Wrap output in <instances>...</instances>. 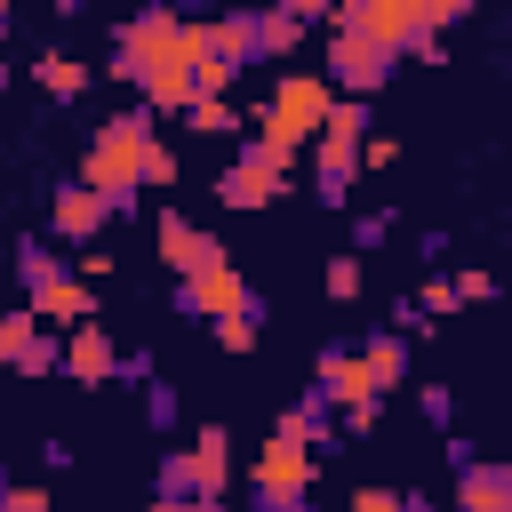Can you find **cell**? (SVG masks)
I'll list each match as a JSON object with an SVG mask.
<instances>
[{
    "instance_id": "obj_1",
    "label": "cell",
    "mask_w": 512,
    "mask_h": 512,
    "mask_svg": "<svg viewBox=\"0 0 512 512\" xmlns=\"http://www.w3.org/2000/svg\"><path fill=\"white\" fill-rule=\"evenodd\" d=\"M112 80L136 88L144 112H184L200 88H192V48H184V16L176 8H136L112 24Z\"/></svg>"
},
{
    "instance_id": "obj_2",
    "label": "cell",
    "mask_w": 512,
    "mask_h": 512,
    "mask_svg": "<svg viewBox=\"0 0 512 512\" xmlns=\"http://www.w3.org/2000/svg\"><path fill=\"white\" fill-rule=\"evenodd\" d=\"M464 16H472L464 0H344V8H328V32L368 40L400 64V56H440V32Z\"/></svg>"
},
{
    "instance_id": "obj_3",
    "label": "cell",
    "mask_w": 512,
    "mask_h": 512,
    "mask_svg": "<svg viewBox=\"0 0 512 512\" xmlns=\"http://www.w3.org/2000/svg\"><path fill=\"white\" fill-rule=\"evenodd\" d=\"M160 128H152V112L144 104H128V112H112V120H96L88 128V152H80V184L112 208V216H136V168H144V144H152Z\"/></svg>"
},
{
    "instance_id": "obj_4",
    "label": "cell",
    "mask_w": 512,
    "mask_h": 512,
    "mask_svg": "<svg viewBox=\"0 0 512 512\" xmlns=\"http://www.w3.org/2000/svg\"><path fill=\"white\" fill-rule=\"evenodd\" d=\"M328 104H336V96H328L320 72H280L272 96H264V112L248 120V136H264V144H280V152H304V144L320 136Z\"/></svg>"
},
{
    "instance_id": "obj_5",
    "label": "cell",
    "mask_w": 512,
    "mask_h": 512,
    "mask_svg": "<svg viewBox=\"0 0 512 512\" xmlns=\"http://www.w3.org/2000/svg\"><path fill=\"white\" fill-rule=\"evenodd\" d=\"M312 480H320V464H312L288 432H272V440L256 448V464H248V512H288L296 496H312Z\"/></svg>"
},
{
    "instance_id": "obj_6",
    "label": "cell",
    "mask_w": 512,
    "mask_h": 512,
    "mask_svg": "<svg viewBox=\"0 0 512 512\" xmlns=\"http://www.w3.org/2000/svg\"><path fill=\"white\" fill-rule=\"evenodd\" d=\"M288 168H296V152H280V144H264V136H240V160L216 176V200L224 208H264V200H280V184H288Z\"/></svg>"
},
{
    "instance_id": "obj_7",
    "label": "cell",
    "mask_w": 512,
    "mask_h": 512,
    "mask_svg": "<svg viewBox=\"0 0 512 512\" xmlns=\"http://www.w3.org/2000/svg\"><path fill=\"white\" fill-rule=\"evenodd\" d=\"M320 80H328V96H352V104H368V96L392 80V56H384V48H368V40H344V32H328V64H320Z\"/></svg>"
},
{
    "instance_id": "obj_8",
    "label": "cell",
    "mask_w": 512,
    "mask_h": 512,
    "mask_svg": "<svg viewBox=\"0 0 512 512\" xmlns=\"http://www.w3.org/2000/svg\"><path fill=\"white\" fill-rule=\"evenodd\" d=\"M240 304H248V280H240L232 256L208 264L200 280H176V288H168V312H176V320H232Z\"/></svg>"
},
{
    "instance_id": "obj_9",
    "label": "cell",
    "mask_w": 512,
    "mask_h": 512,
    "mask_svg": "<svg viewBox=\"0 0 512 512\" xmlns=\"http://www.w3.org/2000/svg\"><path fill=\"white\" fill-rule=\"evenodd\" d=\"M152 240H160V264H168L176 280H200L208 264H224V240L200 232L184 208H160V216H152Z\"/></svg>"
},
{
    "instance_id": "obj_10",
    "label": "cell",
    "mask_w": 512,
    "mask_h": 512,
    "mask_svg": "<svg viewBox=\"0 0 512 512\" xmlns=\"http://www.w3.org/2000/svg\"><path fill=\"white\" fill-rule=\"evenodd\" d=\"M104 224H112V208H104V200H96L80 176H72V184H56V200H48V232H56V240L96 248V232H104Z\"/></svg>"
},
{
    "instance_id": "obj_11",
    "label": "cell",
    "mask_w": 512,
    "mask_h": 512,
    "mask_svg": "<svg viewBox=\"0 0 512 512\" xmlns=\"http://www.w3.org/2000/svg\"><path fill=\"white\" fill-rule=\"evenodd\" d=\"M112 360H120V344H112L104 320H80V328L64 336V352H56V368H64L72 384H112Z\"/></svg>"
},
{
    "instance_id": "obj_12",
    "label": "cell",
    "mask_w": 512,
    "mask_h": 512,
    "mask_svg": "<svg viewBox=\"0 0 512 512\" xmlns=\"http://www.w3.org/2000/svg\"><path fill=\"white\" fill-rule=\"evenodd\" d=\"M352 184H360V144L312 136V200H320V208H344Z\"/></svg>"
},
{
    "instance_id": "obj_13",
    "label": "cell",
    "mask_w": 512,
    "mask_h": 512,
    "mask_svg": "<svg viewBox=\"0 0 512 512\" xmlns=\"http://www.w3.org/2000/svg\"><path fill=\"white\" fill-rule=\"evenodd\" d=\"M312 392H320L328 408L376 400V392H368V376H360V352H352V344H320V360H312Z\"/></svg>"
},
{
    "instance_id": "obj_14",
    "label": "cell",
    "mask_w": 512,
    "mask_h": 512,
    "mask_svg": "<svg viewBox=\"0 0 512 512\" xmlns=\"http://www.w3.org/2000/svg\"><path fill=\"white\" fill-rule=\"evenodd\" d=\"M184 456H192V496L224 504V488H232V432H224V424H200Z\"/></svg>"
},
{
    "instance_id": "obj_15",
    "label": "cell",
    "mask_w": 512,
    "mask_h": 512,
    "mask_svg": "<svg viewBox=\"0 0 512 512\" xmlns=\"http://www.w3.org/2000/svg\"><path fill=\"white\" fill-rule=\"evenodd\" d=\"M456 512H512V464L472 456V464L456 472Z\"/></svg>"
},
{
    "instance_id": "obj_16",
    "label": "cell",
    "mask_w": 512,
    "mask_h": 512,
    "mask_svg": "<svg viewBox=\"0 0 512 512\" xmlns=\"http://www.w3.org/2000/svg\"><path fill=\"white\" fill-rule=\"evenodd\" d=\"M352 352H360V376H368V392H376V400H384L392 384H408V336L376 328V336H360Z\"/></svg>"
},
{
    "instance_id": "obj_17",
    "label": "cell",
    "mask_w": 512,
    "mask_h": 512,
    "mask_svg": "<svg viewBox=\"0 0 512 512\" xmlns=\"http://www.w3.org/2000/svg\"><path fill=\"white\" fill-rule=\"evenodd\" d=\"M32 80H40L56 104H72V96L88 88V64H80V56H64V48H40V56H32Z\"/></svg>"
},
{
    "instance_id": "obj_18",
    "label": "cell",
    "mask_w": 512,
    "mask_h": 512,
    "mask_svg": "<svg viewBox=\"0 0 512 512\" xmlns=\"http://www.w3.org/2000/svg\"><path fill=\"white\" fill-rule=\"evenodd\" d=\"M264 320H272V304H264V296L248 288V304H240L232 320H216V344H224V352H256V336H264Z\"/></svg>"
},
{
    "instance_id": "obj_19",
    "label": "cell",
    "mask_w": 512,
    "mask_h": 512,
    "mask_svg": "<svg viewBox=\"0 0 512 512\" xmlns=\"http://www.w3.org/2000/svg\"><path fill=\"white\" fill-rule=\"evenodd\" d=\"M184 128H192V136H232V128H248V120L232 112V96H192V104H184Z\"/></svg>"
},
{
    "instance_id": "obj_20",
    "label": "cell",
    "mask_w": 512,
    "mask_h": 512,
    "mask_svg": "<svg viewBox=\"0 0 512 512\" xmlns=\"http://www.w3.org/2000/svg\"><path fill=\"white\" fill-rule=\"evenodd\" d=\"M192 496V456L184 448H168L160 456V472H152V504H184Z\"/></svg>"
},
{
    "instance_id": "obj_21",
    "label": "cell",
    "mask_w": 512,
    "mask_h": 512,
    "mask_svg": "<svg viewBox=\"0 0 512 512\" xmlns=\"http://www.w3.org/2000/svg\"><path fill=\"white\" fill-rule=\"evenodd\" d=\"M320 136H336V144H360V136H368V104L336 96V104H328V120H320Z\"/></svg>"
},
{
    "instance_id": "obj_22",
    "label": "cell",
    "mask_w": 512,
    "mask_h": 512,
    "mask_svg": "<svg viewBox=\"0 0 512 512\" xmlns=\"http://www.w3.org/2000/svg\"><path fill=\"white\" fill-rule=\"evenodd\" d=\"M56 352H64V336H48V328H32V344L8 360L16 376H56Z\"/></svg>"
},
{
    "instance_id": "obj_23",
    "label": "cell",
    "mask_w": 512,
    "mask_h": 512,
    "mask_svg": "<svg viewBox=\"0 0 512 512\" xmlns=\"http://www.w3.org/2000/svg\"><path fill=\"white\" fill-rule=\"evenodd\" d=\"M176 416H184V392L176 384H144V424L152 432H176Z\"/></svg>"
},
{
    "instance_id": "obj_24",
    "label": "cell",
    "mask_w": 512,
    "mask_h": 512,
    "mask_svg": "<svg viewBox=\"0 0 512 512\" xmlns=\"http://www.w3.org/2000/svg\"><path fill=\"white\" fill-rule=\"evenodd\" d=\"M136 184H144V192H168V184H176V152H168L160 136L144 144V168H136Z\"/></svg>"
},
{
    "instance_id": "obj_25",
    "label": "cell",
    "mask_w": 512,
    "mask_h": 512,
    "mask_svg": "<svg viewBox=\"0 0 512 512\" xmlns=\"http://www.w3.org/2000/svg\"><path fill=\"white\" fill-rule=\"evenodd\" d=\"M392 240V208H360L352 216V256H368V248H384Z\"/></svg>"
},
{
    "instance_id": "obj_26",
    "label": "cell",
    "mask_w": 512,
    "mask_h": 512,
    "mask_svg": "<svg viewBox=\"0 0 512 512\" xmlns=\"http://www.w3.org/2000/svg\"><path fill=\"white\" fill-rule=\"evenodd\" d=\"M152 376H160L152 344H120V360H112V384H152Z\"/></svg>"
},
{
    "instance_id": "obj_27",
    "label": "cell",
    "mask_w": 512,
    "mask_h": 512,
    "mask_svg": "<svg viewBox=\"0 0 512 512\" xmlns=\"http://www.w3.org/2000/svg\"><path fill=\"white\" fill-rule=\"evenodd\" d=\"M320 288H328L336 304H352V296H360V256H328V272H320Z\"/></svg>"
},
{
    "instance_id": "obj_28",
    "label": "cell",
    "mask_w": 512,
    "mask_h": 512,
    "mask_svg": "<svg viewBox=\"0 0 512 512\" xmlns=\"http://www.w3.org/2000/svg\"><path fill=\"white\" fill-rule=\"evenodd\" d=\"M416 312H424V320H448V312H464V304H456V288H448V272H432V280L416 288Z\"/></svg>"
},
{
    "instance_id": "obj_29",
    "label": "cell",
    "mask_w": 512,
    "mask_h": 512,
    "mask_svg": "<svg viewBox=\"0 0 512 512\" xmlns=\"http://www.w3.org/2000/svg\"><path fill=\"white\" fill-rule=\"evenodd\" d=\"M416 408H424V424H432V432H456V392H448V384H424V392H416Z\"/></svg>"
},
{
    "instance_id": "obj_30",
    "label": "cell",
    "mask_w": 512,
    "mask_h": 512,
    "mask_svg": "<svg viewBox=\"0 0 512 512\" xmlns=\"http://www.w3.org/2000/svg\"><path fill=\"white\" fill-rule=\"evenodd\" d=\"M32 328H40V320H32L24 304H16V312H0V368H8V360H16L24 344H32Z\"/></svg>"
},
{
    "instance_id": "obj_31",
    "label": "cell",
    "mask_w": 512,
    "mask_h": 512,
    "mask_svg": "<svg viewBox=\"0 0 512 512\" xmlns=\"http://www.w3.org/2000/svg\"><path fill=\"white\" fill-rule=\"evenodd\" d=\"M376 416H384V400H352V408H336V432L368 440V432H376Z\"/></svg>"
},
{
    "instance_id": "obj_32",
    "label": "cell",
    "mask_w": 512,
    "mask_h": 512,
    "mask_svg": "<svg viewBox=\"0 0 512 512\" xmlns=\"http://www.w3.org/2000/svg\"><path fill=\"white\" fill-rule=\"evenodd\" d=\"M448 288H456V304H488V296H496V280H488V272H456Z\"/></svg>"
},
{
    "instance_id": "obj_33",
    "label": "cell",
    "mask_w": 512,
    "mask_h": 512,
    "mask_svg": "<svg viewBox=\"0 0 512 512\" xmlns=\"http://www.w3.org/2000/svg\"><path fill=\"white\" fill-rule=\"evenodd\" d=\"M392 160H400L392 136H360V168H392Z\"/></svg>"
},
{
    "instance_id": "obj_34",
    "label": "cell",
    "mask_w": 512,
    "mask_h": 512,
    "mask_svg": "<svg viewBox=\"0 0 512 512\" xmlns=\"http://www.w3.org/2000/svg\"><path fill=\"white\" fill-rule=\"evenodd\" d=\"M72 280H80V288H96V280H112V256H104V248H80V272H72Z\"/></svg>"
},
{
    "instance_id": "obj_35",
    "label": "cell",
    "mask_w": 512,
    "mask_h": 512,
    "mask_svg": "<svg viewBox=\"0 0 512 512\" xmlns=\"http://www.w3.org/2000/svg\"><path fill=\"white\" fill-rule=\"evenodd\" d=\"M392 320H400V328H392V336H424V328H432V320H424V312H416V296H400V304H392Z\"/></svg>"
},
{
    "instance_id": "obj_36",
    "label": "cell",
    "mask_w": 512,
    "mask_h": 512,
    "mask_svg": "<svg viewBox=\"0 0 512 512\" xmlns=\"http://www.w3.org/2000/svg\"><path fill=\"white\" fill-rule=\"evenodd\" d=\"M344 512H400V496H392V488H360Z\"/></svg>"
},
{
    "instance_id": "obj_37",
    "label": "cell",
    "mask_w": 512,
    "mask_h": 512,
    "mask_svg": "<svg viewBox=\"0 0 512 512\" xmlns=\"http://www.w3.org/2000/svg\"><path fill=\"white\" fill-rule=\"evenodd\" d=\"M0 512H48V496H40V488H8V504H0Z\"/></svg>"
},
{
    "instance_id": "obj_38",
    "label": "cell",
    "mask_w": 512,
    "mask_h": 512,
    "mask_svg": "<svg viewBox=\"0 0 512 512\" xmlns=\"http://www.w3.org/2000/svg\"><path fill=\"white\" fill-rule=\"evenodd\" d=\"M152 512H224V504H208V496H184V504H152Z\"/></svg>"
},
{
    "instance_id": "obj_39",
    "label": "cell",
    "mask_w": 512,
    "mask_h": 512,
    "mask_svg": "<svg viewBox=\"0 0 512 512\" xmlns=\"http://www.w3.org/2000/svg\"><path fill=\"white\" fill-rule=\"evenodd\" d=\"M8 32H16V8H8V0H0V40H8Z\"/></svg>"
},
{
    "instance_id": "obj_40",
    "label": "cell",
    "mask_w": 512,
    "mask_h": 512,
    "mask_svg": "<svg viewBox=\"0 0 512 512\" xmlns=\"http://www.w3.org/2000/svg\"><path fill=\"white\" fill-rule=\"evenodd\" d=\"M8 80H16V64H8V56H0V88H8Z\"/></svg>"
},
{
    "instance_id": "obj_41",
    "label": "cell",
    "mask_w": 512,
    "mask_h": 512,
    "mask_svg": "<svg viewBox=\"0 0 512 512\" xmlns=\"http://www.w3.org/2000/svg\"><path fill=\"white\" fill-rule=\"evenodd\" d=\"M288 512H320V504H312V496H296V504H288Z\"/></svg>"
},
{
    "instance_id": "obj_42",
    "label": "cell",
    "mask_w": 512,
    "mask_h": 512,
    "mask_svg": "<svg viewBox=\"0 0 512 512\" xmlns=\"http://www.w3.org/2000/svg\"><path fill=\"white\" fill-rule=\"evenodd\" d=\"M8 488H16V480H8V464H0V504H8Z\"/></svg>"
}]
</instances>
